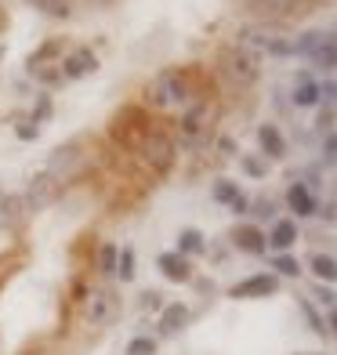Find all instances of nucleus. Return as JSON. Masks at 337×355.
<instances>
[{
  "instance_id": "f257e3e1",
  "label": "nucleus",
  "mask_w": 337,
  "mask_h": 355,
  "mask_svg": "<svg viewBox=\"0 0 337 355\" xmlns=\"http://www.w3.org/2000/svg\"><path fill=\"white\" fill-rule=\"evenodd\" d=\"M218 69L232 87H250V84H258V76H261V62H258V55H250L236 44V47H225L221 51Z\"/></svg>"
},
{
  "instance_id": "f03ea898",
  "label": "nucleus",
  "mask_w": 337,
  "mask_h": 355,
  "mask_svg": "<svg viewBox=\"0 0 337 355\" xmlns=\"http://www.w3.org/2000/svg\"><path fill=\"white\" fill-rule=\"evenodd\" d=\"M192 98V87H189V76L182 69H164L153 84H149V102L156 109H174V105H185Z\"/></svg>"
},
{
  "instance_id": "7ed1b4c3",
  "label": "nucleus",
  "mask_w": 337,
  "mask_h": 355,
  "mask_svg": "<svg viewBox=\"0 0 337 355\" xmlns=\"http://www.w3.org/2000/svg\"><path fill=\"white\" fill-rule=\"evenodd\" d=\"M87 167V145L84 138H69V141H62L58 149L51 153V159H47V174L55 178V182H73V178Z\"/></svg>"
},
{
  "instance_id": "20e7f679",
  "label": "nucleus",
  "mask_w": 337,
  "mask_h": 355,
  "mask_svg": "<svg viewBox=\"0 0 337 355\" xmlns=\"http://www.w3.org/2000/svg\"><path fill=\"white\" fill-rule=\"evenodd\" d=\"M109 135L116 138L123 149L138 153V145L146 141V135H149V116H146V112H141L138 105H127V109H120L116 116H112Z\"/></svg>"
},
{
  "instance_id": "39448f33",
  "label": "nucleus",
  "mask_w": 337,
  "mask_h": 355,
  "mask_svg": "<svg viewBox=\"0 0 337 355\" xmlns=\"http://www.w3.org/2000/svg\"><path fill=\"white\" fill-rule=\"evenodd\" d=\"M120 312V297L112 286H94V290H84V304H80V315H84L87 327H105L112 322Z\"/></svg>"
},
{
  "instance_id": "423d86ee",
  "label": "nucleus",
  "mask_w": 337,
  "mask_h": 355,
  "mask_svg": "<svg viewBox=\"0 0 337 355\" xmlns=\"http://www.w3.org/2000/svg\"><path fill=\"white\" fill-rule=\"evenodd\" d=\"M138 159L146 164L153 174H167L174 167V141L167 131H159V127H149L146 141L138 145Z\"/></svg>"
},
{
  "instance_id": "0eeeda50",
  "label": "nucleus",
  "mask_w": 337,
  "mask_h": 355,
  "mask_svg": "<svg viewBox=\"0 0 337 355\" xmlns=\"http://www.w3.org/2000/svg\"><path fill=\"white\" fill-rule=\"evenodd\" d=\"M214 120H218V105H214L211 98H200V102H192L189 112L182 116V131H185V138L200 141L203 135H211Z\"/></svg>"
},
{
  "instance_id": "6e6552de",
  "label": "nucleus",
  "mask_w": 337,
  "mask_h": 355,
  "mask_svg": "<svg viewBox=\"0 0 337 355\" xmlns=\"http://www.w3.org/2000/svg\"><path fill=\"white\" fill-rule=\"evenodd\" d=\"M276 290H279V276H276V272H258V276L239 279L229 290V297L232 301H254V297H272Z\"/></svg>"
},
{
  "instance_id": "1a4fd4ad",
  "label": "nucleus",
  "mask_w": 337,
  "mask_h": 355,
  "mask_svg": "<svg viewBox=\"0 0 337 355\" xmlns=\"http://www.w3.org/2000/svg\"><path fill=\"white\" fill-rule=\"evenodd\" d=\"M55 196H58V182L47 171H40V174L29 178L22 200H26V211H44V207L55 203Z\"/></svg>"
},
{
  "instance_id": "9d476101",
  "label": "nucleus",
  "mask_w": 337,
  "mask_h": 355,
  "mask_svg": "<svg viewBox=\"0 0 337 355\" xmlns=\"http://www.w3.org/2000/svg\"><path fill=\"white\" fill-rule=\"evenodd\" d=\"M62 76L66 80H84V76H94L98 73V55L91 51V47H73V51L66 55V62H62Z\"/></svg>"
},
{
  "instance_id": "9b49d317",
  "label": "nucleus",
  "mask_w": 337,
  "mask_h": 355,
  "mask_svg": "<svg viewBox=\"0 0 337 355\" xmlns=\"http://www.w3.org/2000/svg\"><path fill=\"white\" fill-rule=\"evenodd\" d=\"M229 239L236 243V250H243V254H265L268 250V236L258 229V225H250V221H239L236 229L229 232Z\"/></svg>"
},
{
  "instance_id": "f8f14e48",
  "label": "nucleus",
  "mask_w": 337,
  "mask_h": 355,
  "mask_svg": "<svg viewBox=\"0 0 337 355\" xmlns=\"http://www.w3.org/2000/svg\"><path fill=\"white\" fill-rule=\"evenodd\" d=\"M156 268H159V276L171 279V283H189L192 279V265H189V257L178 254V250H164L156 257Z\"/></svg>"
},
{
  "instance_id": "ddd939ff",
  "label": "nucleus",
  "mask_w": 337,
  "mask_h": 355,
  "mask_svg": "<svg viewBox=\"0 0 337 355\" xmlns=\"http://www.w3.org/2000/svg\"><path fill=\"white\" fill-rule=\"evenodd\" d=\"M26 225V200L8 192V196H0V232H19Z\"/></svg>"
},
{
  "instance_id": "4468645a",
  "label": "nucleus",
  "mask_w": 337,
  "mask_h": 355,
  "mask_svg": "<svg viewBox=\"0 0 337 355\" xmlns=\"http://www.w3.org/2000/svg\"><path fill=\"white\" fill-rule=\"evenodd\" d=\"M250 11L265 19H291V15H304V0H250Z\"/></svg>"
},
{
  "instance_id": "2eb2a0df",
  "label": "nucleus",
  "mask_w": 337,
  "mask_h": 355,
  "mask_svg": "<svg viewBox=\"0 0 337 355\" xmlns=\"http://www.w3.org/2000/svg\"><path fill=\"white\" fill-rule=\"evenodd\" d=\"M189 319H192V312H189V304H182V301H171L164 312H159V334H182L185 327H189Z\"/></svg>"
},
{
  "instance_id": "dca6fc26",
  "label": "nucleus",
  "mask_w": 337,
  "mask_h": 355,
  "mask_svg": "<svg viewBox=\"0 0 337 355\" xmlns=\"http://www.w3.org/2000/svg\"><path fill=\"white\" fill-rule=\"evenodd\" d=\"M286 207H291L297 218H312V214H316V196H312V189L301 185V182H294L291 189H286Z\"/></svg>"
},
{
  "instance_id": "f3484780",
  "label": "nucleus",
  "mask_w": 337,
  "mask_h": 355,
  "mask_svg": "<svg viewBox=\"0 0 337 355\" xmlns=\"http://www.w3.org/2000/svg\"><path fill=\"white\" fill-rule=\"evenodd\" d=\"M294 243H297V221L279 218L276 225H272V232H268V247H272V250H279V254H286Z\"/></svg>"
},
{
  "instance_id": "a211bd4d",
  "label": "nucleus",
  "mask_w": 337,
  "mask_h": 355,
  "mask_svg": "<svg viewBox=\"0 0 337 355\" xmlns=\"http://www.w3.org/2000/svg\"><path fill=\"white\" fill-rule=\"evenodd\" d=\"M258 145H261V153H265L268 159H283V156H286V141H283V135H279L276 123H261V127H258Z\"/></svg>"
},
{
  "instance_id": "6ab92c4d",
  "label": "nucleus",
  "mask_w": 337,
  "mask_h": 355,
  "mask_svg": "<svg viewBox=\"0 0 337 355\" xmlns=\"http://www.w3.org/2000/svg\"><path fill=\"white\" fill-rule=\"evenodd\" d=\"M309 62L316 69H337V37L334 33H327L323 37V44L316 47V51L309 55Z\"/></svg>"
},
{
  "instance_id": "aec40b11",
  "label": "nucleus",
  "mask_w": 337,
  "mask_h": 355,
  "mask_svg": "<svg viewBox=\"0 0 337 355\" xmlns=\"http://www.w3.org/2000/svg\"><path fill=\"white\" fill-rule=\"evenodd\" d=\"M62 51H66V40H62V37H55V40H44V47H37V51L29 55L26 69H29V73H37V69L44 66V62H51V58H55V55H62Z\"/></svg>"
},
{
  "instance_id": "412c9836",
  "label": "nucleus",
  "mask_w": 337,
  "mask_h": 355,
  "mask_svg": "<svg viewBox=\"0 0 337 355\" xmlns=\"http://www.w3.org/2000/svg\"><path fill=\"white\" fill-rule=\"evenodd\" d=\"M309 268H312V276L319 279V283H337V257H330V254H312V261H309Z\"/></svg>"
},
{
  "instance_id": "4be33fe9",
  "label": "nucleus",
  "mask_w": 337,
  "mask_h": 355,
  "mask_svg": "<svg viewBox=\"0 0 337 355\" xmlns=\"http://www.w3.org/2000/svg\"><path fill=\"white\" fill-rule=\"evenodd\" d=\"M319 102H323L319 84H316V80H309V76H301V84L294 87V105H297V109H312V105H319Z\"/></svg>"
},
{
  "instance_id": "5701e85b",
  "label": "nucleus",
  "mask_w": 337,
  "mask_h": 355,
  "mask_svg": "<svg viewBox=\"0 0 337 355\" xmlns=\"http://www.w3.org/2000/svg\"><path fill=\"white\" fill-rule=\"evenodd\" d=\"M116 261H120V247L102 243L98 247V257H94V268H98L102 279H112V276H116Z\"/></svg>"
},
{
  "instance_id": "b1692460",
  "label": "nucleus",
  "mask_w": 337,
  "mask_h": 355,
  "mask_svg": "<svg viewBox=\"0 0 337 355\" xmlns=\"http://www.w3.org/2000/svg\"><path fill=\"white\" fill-rule=\"evenodd\" d=\"M203 247H207V239H203L200 229H182L178 232V254L192 257V254H203Z\"/></svg>"
},
{
  "instance_id": "393cba45",
  "label": "nucleus",
  "mask_w": 337,
  "mask_h": 355,
  "mask_svg": "<svg viewBox=\"0 0 337 355\" xmlns=\"http://www.w3.org/2000/svg\"><path fill=\"white\" fill-rule=\"evenodd\" d=\"M272 272H276V276H286V279H297L301 276V261L294 254H276L272 257Z\"/></svg>"
},
{
  "instance_id": "a878e982",
  "label": "nucleus",
  "mask_w": 337,
  "mask_h": 355,
  "mask_svg": "<svg viewBox=\"0 0 337 355\" xmlns=\"http://www.w3.org/2000/svg\"><path fill=\"white\" fill-rule=\"evenodd\" d=\"M211 196H214L218 203H225V207H232V203L239 200V185H236V182H229V178H218L214 189H211Z\"/></svg>"
},
{
  "instance_id": "bb28decb",
  "label": "nucleus",
  "mask_w": 337,
  "mask_h": 355,
  "mask_svg": "<svg viewBox=\"0 0 337 355\" xmlns=\"http://www.w3.org/2000/svg\"><path fill=\"white\" fill-rule=\"evenodd\" d=\"M33 4L44 15H51V19H69L73 15V0H33Z\"/></svg>"
},
{
  "instance_id": "cd10ccee",
  "label": "nucleus",
  "mask_w": 337,
  "mask_h": 355,
  "mask_svg": "<svg viewBox=\"0 0 337 355\" xmlns=\"http://www.w3.org/2000/svg\"><path fill=\"white\" fill-rule=\"evenodd\" d=\"M323 37H327L323 29H312V33H304L301 40H294V55H301V58H309V55L316 51V47L323 44Z\"/></svg>"
},
{
  "instance_id": "c85d7f7f",
  "label": "nucleus",
  "mask_w": 337,
  "mask_h": 355,
  "mask_svg": "<svg viewBox=\"0 0 337 355\" xmlns=\"http://www.w3.org/2000/svg\"><path fill=\"white\" fill-rule=\"evenodd\" d=\"M239 167H243L247 178H265L268 174V159H261V156H239Z\"/></svg>"
},
{
  "instance_id": "c756f323",
  "label": "nucleus",
  "mask_w": 337,
  "mask_h": 355,
  "mask_svg": "<svg viewBox=\"0 0 337 355\" xmlns=\"http://www.w3.org/2000/svg\"><path fill=\"white\" fill-rule=\"evenodd\" d=\"M116 279H120V283H131V279H135V250H120Z\"/></svg>"
},
{
  "instance_id": "7c9ffc66",
  "label": "nucleus",
  "mask_w": 337,
  "mask_h": 355,
  "mask_svg": "<svg viewBox=\"0 0 337 355\" xmlns=\"http://www.w3.org/2000/svg\"><path fill=\"white\" fill-rule=\"evenodd\" d=\"M127 355H156V337H131L127 341Z\"/></svg>"
},
{
  "instance_id": "2f4dec72",
  "label": "nucleus",
  "mask_w": 337,
  "mask_h": 355,
  "mask_svg": "<svg viewBox=\"0 0 337 355\" xmlns=\"http://www.w3.org/2000/svg\"><path fill=\"white\" fill-rule=\"evenodd\" d=\"M22 261V250H8V254H0V286H4V279L11 276L15 268H19Z\"/></svg>"
},
{
  "instance_id": "473e14b6",
  "label": "nucleus",
  "mask_w": 337,
  "mask_h": 355,
  "mask_svg": "<svg viewBox=\"0 0 337 355\" xmlns=\"http://www.w3.org/2000/svg\"><path fill=\"white\" fill-rule=\"evenodd\" d=\"M301 304V312H304V319H309V327H312V334H327V322L319 319V312L312 309V301H297Z\"/></svg>"
},
{
  "instance_id": "72a5a7b5",
  "label": "nucleus",
  "mask_w": 337,
  "mask_h": 355,
  "mask_svg": "<svg viewBox=\"0 0 337 355\" xmlns=\"http://www.w3.org/2000/svg\"><path fill=\"white\" fill-rule=\"evenodd\" d=\"M272 214H276V203H272V200H254V218H258V221H265V218H272Z\"/></svg>"
},
{
  "instance_id": "f704fd0d",
  "label": "nucleus",
  "mask_w": 337,
  "mask_h": 355,
  "mask_svg": "<svg viewBox=\"0 0 337 355\" xmlns=\"http://www.w3.org/2000/svg\"><path fill=\"white\" fill-rule=\"evenodd\" d=\"M323 164H337V131H330L323 141Z\"/></svg>"
},
{
  "instance_id": "c9c22d12",
  "label": "nucleus",
  "mask_w": 337,
  "mask_h": 355,
  "mask_svg": "<svg viewBox=\"0 0 337 355\" xmlns=\"http://www.w3.org/2000/svg\"><path fill=\"white\" fill-rule=\"evenodd\" d=\"M316 297H319V304H330V309H337V294H334L327 283H319V286H316Z\"/></svg>"
},
{
  "instance_id": "e433bc0d",
  "label": "nucleus",
  "mask_w": 337,
  "mask_h": 355,
  "mask_svg": "<svg viewBox=\"0 0 337 355\" xmlns=\"http://www.w3.org/2000/svg\"><path fill=\"white\" fill-rule=\"evenodd\" d=\"M334 116H337V109H334V105H327L323 112H319L316 127H319V131H330V127H334Z\"/></svg>"
},
{
  "instance_id": "4c0bfd02",
  "label": "nucleus",
  "mask_w": 337,
  "mask_h": 355,
  "mask_svg": "<svg viewBox=\"0 0 337 355\" xmlns=\"http://www.w3.org/2000/svg\"><path fill=\"white\" fill-rule=\"evenodd\" d=\"M319 94H323V102H327V105H337V84H334V80L319 84Z\"/></svg>"
},
{
  "instance_id": "58836bf2",
  "label": "nucleus",
  "mask_w": 337,
  "mask_h": 355,
  "mask_svg": "<svg viewBox=\"0 0 337 355\" xmlns=\"http://www.w3.org/2000/svg\"><path fill=\"white\" fill-rule=\"evenodd\" d=\"M15 135H19V138H22V141H33V138H37V135H40V127H37V123H33V120H26V123H22V127H19V131H15Z\"/></svg>"
},
{
  "instance_id": "ea45409f",
  "label": "nucleus",
  "mask_w": 337,
  "mask_h": 355,
  "mask_svg": "<svg viewBox=\"0 0 337 355\" xmlns=\"http://www.w3.org/2000/svg\"><path fill=\"white\" fill-rule=\"evenodd\" d=\"M47 116H51V98L44 94V98H40V105H37V116H33V123H40V120H47Z\"/></svg>"
},
{
  "instance_id": "a19ab883",
  "label": "nucleus",
  "mask_w": 337,
  "mask_h": 355,
  "mask_svg": "<svg viewBox=\"0 0 337 355\" xmlns=\"http://www.w3.org/2000/svg\"><path fill=\"white\" fill-rule=\"evenodd\" d=\"M247 211H250V200L243 196V192H239V200L232 203V214H247Z\"/></svg>"
},
{
  "instance_id": "79ce46f5",
  "label": "nucleus",
  "mask_w": 337,
  "mask_h": 355,
  "mask_svg": "<svg viewBox=\"0 0 337 355\" xmlns=\"http://www.w3.org/2000/svg\"><path fill=\"white\" fill-rule=\"evenodd\" d=\"M141 304H146V309H156V304H159V294H156V290H146V301H141Z\"/></svg>"
},
{
  "instance_id": "37998d69",
  "label": "nucleus",
  "mask_w": 337,
  "mask_h": 355,
  "mask_svg": "<svg viewBox=\"0 0 337 355\" xmlns=\"http://www.w3.org/2000/svg\"><path fill=\"white\" fill-rule=\"evenodd\" d=\"M221 153L232 156V153H236V141H232V138H221Z\"/></svg>"
},
{
  "instance_id": "c03bdc74",
  "label": "nucleus",
  "mask_w": 337,
  "mask_h": 355,
  "mask_svg": "<svg viewBox=\"0 0 337 355\" xmlns=\"http://www.w3.org/2000/svg\"><path fill=\"white\" fill-rule=\"evenodd\" d=\"M323 218H327V221H337V203H330V207H323Z\"/></svg>"
},
{
  "instance_id": "a18cd8bd",
  "label": "nucleus",
  "mask_w": 337,
  "mask_h": 355,
  "mask_svg": "<svg viewBox=\"0 0 337 355\" xmlns=\"http://www.w3.org/2000/svg\"><path fill=\"white\" fill-rule=\"evenodd\" d=\"M4 29H8V11L0 8V33H4Z\"/></svg>"
},
{
  "instance_id": "49530a36",
  "label": "nucleus",
  "mask_w": 337,
  "mask_h": 355,
  "mask_svg": "<svg viewBox=\"0 0 337 355\" xmlns=\"http://www.w3.org/2000/svg\"><path fill=\"white\" fill-rule=\"evenodd\" d=\"M330 330H334V337H337V309L330 312Z\"/></svg>"
},
{
  "instance_id": "de8ad7c7",
  "label": "nucleus",
  "mask_w": 337,
  "mask_h": 355,
  "mask_svg": "<svg viewBox=\"0 0 337 355\" xmlns=\"http://www.w3.org/2000/svg\"><path fill=\"white\" fill-rule=\"evenodd\" d=\"M94 4H112V0H94Z\"/></svg>"
},
{
  "instance_id": "09e8293b",
  "label": "nucleus",
  "mask_w": 337,
  "mask_h": 355,
  "mask_svg": "<svg viewBox=\"0 0 337 355\" xmlns=\"http://www.w3.org/2000/svg\"><path fill=\"white\" fill-rule=\"evenodd\" d=\"M0 58H4V47H0Z\"/></svg>"
}]
</instances>
